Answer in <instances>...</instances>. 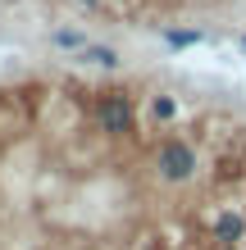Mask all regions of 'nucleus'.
I'll list each match as a JSON object with an SVG mask.
<instances>
[{
    "mask_svg": "<svg viewBox=\"0 0 246 250\" xmlns=\"http://www.w3.org/2000/svg\"><path fill=\"white\" fill-rule=\"evenodd\" d=\"M78 5H87V9H96V5H100V0H78Z\"/></svg>",
    "mask_w": 246,
    "mask_h": 250,
    "instance_id": "8",
    "label": "nucleus"
},
{
    "mask_svg": "<svg viewBox=\"0 0 246 250\" xmlns=\"http://www.w3.org/2000/svg\"><path fill=\"white\" fill-rule=\"evenodd\" d=\"M78 60H82V64H91V68H119V64H123L114 46H87Z\"/></svg>",
    "mask_w": 246,
    "mask_h": 250,
    "instance_id": "5",
    "label": "nucleus"
},
{
    "mask_svg": "<svg viewBox=\"0 0 246 250\" xmlns=\"http://www.w3.org/2000/svg\"><path fill=\"white\" fill-rule=\"evenodd\" d=\"M133 119H137V109H133V96L128 91H105V96H96V123L105 137H128L133 132Z\"/></svg>",
    "mask_w": 246,
    "mask_h": 250,
    "instance_id": "2",
    "label": "nucleus"
},
{
    "mask_svg": "<svg viewBox=\"0 0 246 250\" xmlns=\"http://www.w3.org/2000/svg\"><path fill=\"white\" fill-rule=\"evenodd\" d=\"M246 237V218L233 214V209H219L214 214V241H224V246H237Z\"/></svg>",
    "mask_w": 246,
    "mask_h": 250,
    "instance_id": "3",
    "label": "nucleus"
},
{
    "mask_svg": "<svg viewBox=\"0 0 246 250\" xmlns=\"http://www.w3.org/2000/svg\"><path fill=\"white\" fill-rule=\"evenodd\" d=\"M196 150H192V141H182V137H169L160 150H155V173H160L164 182L173 187H182V182H192L196 178Z\"/></svg>",
    "mask_w": 246,
    "mask_h": 250,
    "instance_id": "1",
    "label": "nucleus"
},
{
    "mask_svg": "<svg viewBox=\"0 0 246 250\" xmlns=\"http://www.w3.org/2000/svg\"><path fill=\"white\" fill-rule=\"evenodd\" d=\"M50 41H55V50H68V55H82L87 46H91V41H87L78 27H55V32H50Z\"/></svg>",
    "mask_w": 246,
    "mask_h": 250,
    "instance_id": "4",
    "label": "nucleus"
},
{
    "mask_svg": "<svg viewBox=\"0 0 246 250\" xmlns=\"http://www.w3.org/2000/svg\"><path fill=\"white\" fill-rule=\"evenodd\" d=\"M242 50H246V37H242Z\"/></svg>",
    "mask_w": 246,
    "mask_h": 250,
    "instance_id": "9",
    "label": "nucleus"
},
{
    "mask_svg": "<svg viewBox=\"0 0 246 250\" xmlns=\"http://www.w3.org/2000/svg\"><path fill=\"white\" fill-rule=\"evenodd\" d=\"M164 46H173V50L201 46V32H192V27H164Z\"/></svg>",
    "mask_w": 246,
    "mask_h": 250,
    "instance_id": "7",
    "label": "nucleus"
},
{
    "mask_svg": "<svg viewBox=\"0 0 246 250\" xmlns=\"http://www.w3.org/2000/svg\"><path fill=\"white\" fill-rule=\"evenodd\" d=\"M151 119L155 123H173V119H178V100H173V96H151Z\"/></svg>",
    "mask_w": 246,
    "mask_h": 250,
    "instance_id": "6",
    "label": "nucleus"
}]
</instances>
